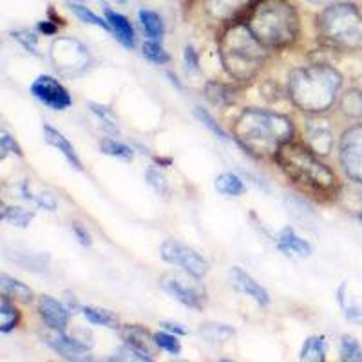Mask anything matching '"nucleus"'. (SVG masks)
<instances>
[{
    "mask_svg": "<svg viewBox=\"0 0 362 362\" xmlns=\"http://www.w3.org/2000/svg\"><path fill=\"white\" fill-rule=\"evenodd\" d=\"M292 136V119L267 109H247L234 124L235 141L255 158H276Z\"/></svg>",
    "mask_w": 362,
    "mask_h": 362,
    "instance_id": "f257e3e1",
    "label": "nucleus"
},
{
    "mask_svg": "<svg viewBox=\"0 0 362 362\" xmlns=\"http://www.w3.org/2000/svg\"><path fill=\"white\" fill-rule=\"evenodd\" d=\"M264 47L252 33L247 22H232L219 40V58L232 80L250 83L259 74L268 58Z\"/></svg>",
    "mask_w": 362,
    "mask_h": 362,
    "instance_id": "f03ea898",
    "label": "nucleus"
},
{
    "mask_svg": "<svg viewBox=\"0 0 362 362\" xmlns=\"http://www.w3.org/2000/svg\"><path fill=\"white\" fill-rule=\"evenodd\" d=\"M341 86L342 76L335 67L313 64L290 74L288 95L293 105L303 112L321 115L334 105Z\"/></svg>",
    "mask_w": 362,
    "mask_h": 362,
    "instance_id": "7ed1b4c3",
    "label": "nucleus"
},
{
    "mask_svg": "<svg viewBox=\"0 0 362 362\" xmlns=\"http://www.w3.org/2000/svg\"><path fill=\"white\" fill-rule=\"evenodd\" d=\"M245 22L268 49L286 47L299 35V15L290 0H255Z\"/></svg>",
    "mask_w": 362,
    "mask_h": 362,
    "instance_id": "20e7f679",
    "label": "nucleus"
},
{
    "mask_svg": "<svg viewBox=\"0 0 362 362\" xmlns=\"http://www.w3.org/2000/svg\"><path fill=\"white\" fill-rule=\"evenodd\" d=\"M276 161L290 181L306 192L315 194L317 198L332 196L337 189V176L319 161L310 147L288 141L279 148Z\"/></svg>",
    "mask_w": 362,
    "mask_h": 362,
    "instance_id": "39448f33",
    "label": "nucleus"
},
{
    "mask_svg": "<svg viewBox=\"0 0 362 362\" xmlns=\"http://www.w3.org/2000/svg\"><path fill=\"white\" fill-rule=\"evenodd\" d=\"M317 33L322 44L339 51L362 49V15L351 4L326 6L317 17Z\"/></svg>",
    "mask_w": 362,
    "mask_h": 362,
    "instance_id": "423d86ee",
    "label": "nucleus"
},
{
    "mask_svg": "<svg viewBox=\"0 0 362 362\" xmlns=\"http://www.w3.org/2000/svg\"><path fill=\"white\" fill-rule=\"evenodd\" d=\"M51 62L64 74H78L87 69L90 58L87 49L73 38H58L51 45Z\"/></svg>",
    "mask_w": 362,
    "mask_h": 362,
    "instance_id": "0eeeda50",
    "label": "nucleus"
},
{
    "mask_svg": "<svg viewBox=\"0 0 362 362\" xmlns=\"http://www.w3.org/2000/svg\"><path fill=\"white\" fill-rule=\"evenodd\" d=\"M161 257L167 263L183 268L189 276L196 277V279H202L209 274V261L203 255H199L194 248L177 243L174 239H167L161 245Z\"/></svg>",
    "mask_w": 362,
    "mask_h": 362,
    "instance_id": "6e6552de",
    "label": "nucleus"
},
{
    "mask_svg": "<svg viewBox=\"0 0 362 362\" xmlns=\"http://www.w3.org/2000/svg\"><path fill=\"white\" fill-rule=\"evenodd\" d=\"M339 160L346 176L362 183V125H355L341 136Z\"/></svg>",
    "mask_w": 362,
    "mask_h": 362,
    "instance_id": "1a4fd4ad",
    "label": "nucleus"
},
{
    "mask_svg": "<svg viewBox=\"0 0 362 362\" xmlns=\"http://www.w3.org/2000/svg\"><path fill=\"white\" fill-rule=\"evenodd\" d=\"M31 93L35 98L40 100L44 105L54 109V111H64L73 103L66 87L47 74H42L31 83Z\"/></svg>",
    "mask_w": 362,
    "mask_h": 362,
    "instance_id": "9d476101",
    "label": "nucleus"
},
{
    "mask_svg": "<svg viewBox=\"0 0 362 362\" xmlns=\"http://www.w3.org/2000/svg\"><path fill=\"white\" fill-rule=\"evenodd\" d=\"M187 281L177 279V277H165L161 281V286L170 297L180 300L181 305L189 306L192 310H203L205 306V292L198 290L194 284H185Z\"/></svg>",
    "mask_w": 362,
    "mask_h": 362,
    "instance_id": "9b49d317",
    "label": "nucleus"
},
{
    "mask_svg": "<svg viewBox=\"0 0 362 362\" xmlns=\"http://www.w3.org/2000/svg\"><path fill=\"white\" fill-rule=\"evenodd\" d=\"M306 138H308V147L315 154L328 156L334 148V132L329 129L328 122L322 118H312L306 124Z\"/></svg>",
    "mask_w": 362,
    "mask_h": 362,
    "instance_id": "f8f14e48",
    "label": "nucleus"
},
{
    "mask_svg": "<svg viewBox=\"0 0 362 362\" xmlns=\"http://www.w3.org/2000/svg\"><path fill=\"white\" fill-rule=\"evenodd\" d=\"M228 277H230V283L238 292L245 293L247 297H250L254 303H257L259 306H267L270 303V296H268L267 290L261 286L250 274L243 270V268L234 267L228 272Z\"/></svg>",
    "mask_w": 362,
    "mask_h": 362,
    "instance_id": "ddd939ff",
    "label": "nucleus"
},
{
    "mask_svg": "<svg viewBox=\"0 0 362 362\" xmlns=\"http://www.w3.org/2000/svg\"><path fill=\"white\" fill-rule=\"evenodd\" d=\"M255 0H205V11L219 22H235L243 11H248Z\"/></svg>",
    "mask_w": 362,
    "mask_h": 362,
    "instance_id": "4468645a",
    "label": "nucleus"
},
{
    "mask_svg": "<svg viewBox=\"0 0 362 362\" xmlns=\"http://www.w3.org/2000/svg\"><path fill=\"white\" fill-rule=\"evenodd\" d=\"M38 315L51 329H66L69 322V310L51 296H42L38 299Z\"/></svg>",
    "mask_w": 362,
    "mask_h": 362,
    "instance_id": "2eb2a0df",
    "label": "nucleus"
},
{
    "mask_svg": "<svg viewBox=\"0 0 362 362\" xmlns=\"http://www.w3.org/2000/svg\"><path fill=\"white\" fill-rule=\"evenodd\" d=\"M45 344L51 346L57 354H60L66 358H80L78 355L86 354L82 346L76 344L73 339L67 334H64V329H53V334H44Z\"/></svg>",
    "mask_w": 362,
    "mask_h": 362,
    "instance_id": "dca6fc26",
    "label": "nucleus"
},
{
    "mask_svg": "<svg viewBox=\"0 0 362 362\" xmlns=\"http://www.w3.org/2000/svg\"><path fill=\"white\" fill-rule=\"evenodd\" d=\"M44 138L45 141L49 145H53L54 148H58V153H62L64 158H66L67 161L71 163V167L76 170H82V161H80L78 154H76V151H74L73 145L69 144V140H67L66 136L62 134V132H58L57 129H53L51 125L45 124L44 125Z\"/></svg>",
    "mask_w": 362,
    "mask_h": 362,
    "instance_id": "f3484780",
    "label": "nucleus"
},
{
    "mask_svg": "<svg viewBox=\"0 0 362 362\" xmlns=\"http://www.w3.org/2000/svg\"><path fill=\"white\" fill-rule=\"evenodd\" d=\"M105 17H107V22L111 24V31L116 35L119 44L125 45L127 49H132L136 45V37L134 29H132L129 18H125L124 15H119V13L112 11V9H105Z\"/></svg>",
    "mask_w": 362,
    "mask_h": 362,
    "instance_id": "a211bd4d",
    "label": "nucleus"
},
{
    "mask_svg": "<svg viewBox=\"0 0 362 362\" xmlns=\"http://www.w3.org/2000/svg\"><path fill=\"white\" fill-rule=\"evenodd\" d=\"M281 250L288 255H297V257H310L312 255V247L306 239L299 238L293 232V228H284L277 239Z\"/></svg>",
    "mask_w": 362,
    "mask_h": 362,
    "instance_id": "6ab92c4d",
    "label": "nucleus"
},
{
    "mask_svg": "<svg viewBox=\"0 0 362 362\" xmlns=\"http://www.w3.org/2000/svg\"><path fill=\"white\" fill-rule=\"evenodd\" d=\"M124 339L131 348H134L136 351H140L144 357H147V361H153V354H151V337L147 329L140 328V326H125L124 328Z\"/></svg>",
    "mask_w": 362,
    "mask_h": 362,
    "instance_id": "aec40b11",
    "label": "nucleus"
},
{
    "mask_svg": "<svg viewBox=\"0 0 362 362\" xmlns=\"http://www.w3.org/2000/svg\"><path fill=\"white\" fill-rule=\"evenodd\" d=\"M0 288H2V296L9 297L13 300H21V303H29L33 299V292L29 286H25L21 281L13 279L8 274L0 276Z\"/></svg>",
    "mask_w": 362,
    "mask_h": 362,
    "instance_id": "412c9836",
    "label": "nucleus"
},
{
    "mask_svg": "<svg viewBox=\"0 0 362 362\" xmlns=\"http://www.w3.org/2000/svg\"><path fill=\"white\" fill-rule=\"evenodd\" d=\"M234 93L235 90L230 86L221 82H209L205 86V96L209 98V102L219 105V107H226V105L234 103Z\"/></svg>",
    "mask_w": 362,
    "mask_h": 362,
    "instance_id": "4be33fe9",
    "label": "nucleus"
},
{
    "mask_svg": "<svg viewBox=\"0 0 362 362\" xmlns=\"http://www.w3.org/2000/svg\"><path fill=\"white\" fill-rule=\"evenodd\" d=\"M138 18H140V24L144 28V31L147 33L148 38H153V40H160L165 33L163 28V21L160 18V15L151 9H141L138 13Z\"/></svg>",
    "mask_w": 362,
    "mask_h": 362,
    "instance_id": "5701e85b",
    "label": "nucleus"
},
{
    "mask_svg": "<svg viewBox=\"0 0 362 362\" xmlns=\"http://www.w3.org/2000/svg\"><path fill=\"white\" fill-rule=\"evenodd\" d=\"M326 358V341L325 337L313 335L305 341V346L300 350V361L322 362Z\"/></svg>",
    "mask_w": 362,
    "mask_h": 362,
    "instance_id": "b1692460",
    "label": "nucleus"
},
{
    "mask_svg": "<svg viewBox=\"0 0 362 362\" xmlns=\"http://www.w3.org/2000/svg\"><path fill=\"white\" fill-rule=\"evenodd\" d=\"M216 189H218V192L223 194V196H232V198L241 196V194L245 192V185L243 181H241V177H238L232 173L219 174L218 180H216Z\"/></svg>",
    "mask_w": 362,
    "mask_h": 362,
    "instance_id": "393cba45",
    "label": "nucleus"
},
{
    "mask_svg": "<svg viewBox=\"0 0 362 362\" xmlns=\"http://www.w3.org/2000/svg\"><path fill=\"white\" fill-rule=\"evenodd\" d=\"M82 313L90 325L107 326V328H118L119 325L118 317L112 312H109V310L96 308V306H86V308H82Z\"/></svg>",
    "mask_w": 362,
    "mask_h": 362,
    "instance_id": "a878e982",
    "label": "nucleus"
},
{
    "mask_svg": "<svg viewBox=\"0 0 362 362\" xmlns=\"http://www.w3.org/2000/svg\"><path fill=\"white\" fill-rule=\"evenodd\" d=\"M18 319H21V313L15 308V305L9 303V297H2L0 300V332L9 334L18 325Z\"/></svg>",
    "mask_w": 362,
    "mask_h": 362,
    "instance_id": "bb28decb",
    "label": "nucleus"
},
{
    "mask_svg": "<svg viewBox=\"0 0 362 362\" xmlns=\"http://www.w3.org/2000/svg\"><path fill=\"white\" fill-rule=\"evenodd\" d=\"M199 334L210 342H225L234 335V329L228 325H219V322H205L199 328Z\"/></svg>",
    "mask_w": 362,
    "mask_h": 362,
    "instance_id": "cd10ccee",
    "label": "nucleus"
},
{
    "mask_svg": "<svg viewBox=\"0 0 362 362\" xmlns=\"http://www.w3.org/2000/svg\"><path fill=\"white\" fill-rule=\"evenodd\" d=\"M341 109L351 118H362V93L357 89L348 90L341 100Z\"/></svg>",
    "mask_w": 362,
    "mask_h": 362,
    "instance_id": "c85d7f7f",
    "label": "nucleus"
},
{
    "mask_svg": "<svg viewBox=\"0 0 362 362\" xmlns=\"http://www.w3.org/2000/svg\"><path fill=\"white\" fill-rule=\"evenodd\" d=\"M33 218V212L18 209V206H4V210H2V219L11 223L13 226H18V228H25Z\"/></svg>",
    "mask_w": 362,
    "mask_h": 362,
    "instance_id": "c756f323",
    "label": "nucleus"
},
{
    "mask_svg": "<svg viewBox=\"0 0 362 362\" xmlns=\"http://www.w3.org/2000/svg\"><path fill=\"white\" fill-rule=\"evenodd\" d=\"M69 8H71V11H73L74 15L80 18V21L86 22V24L96 25V28H102V29H105V31H111V24H109L107 21L100 18L98 15L90 11V9L83 8V6H80V4H69Z\"/></svg>",
    "mask_w": 362,
    "mask_h": 362,
    "instance_id": "7c9ffc66",
    "label": "nucleus"
},
{
    "mask_svg": "<svg viewBox=\"0 0 362 362\" xmlns=\"http://www.w3.org/2000/svg\"><path fill=\"white\" fill-rule=\"evenodd\" d=\"M100 148H102L107 156L122 158V160H132V156H134V151H132L131 147H127L125 144H119V141L111 140V138H105V140L100 144Z\"/></svg>",
    "mask_w": 362,
    "mask_h": 362,
    "instance_id": "2f4dec72",
    "label": "nucleus"
},
{
    "mask_svg": "<svg viewBox=\"0 0 362 362\" xmlns=\"http://www.w3.org/2000/svg\"><path fill=\"white\" fill-rule=\"evenodd\" d=\"M341 358L348 362H358L362 361V350L358 346L357 339L351 335H344L341 341Z\"/></svg>",
    "mask_w": 362,
    "mask_h": 362,
    "instance_id": "473e14b6",
    "label": "nucleus"
},
{
    "mask_svg": "<svg viewBox=\"0 0 362 362\" xmlns=\"http://www.w3.org/2000/svg\"><path fill=\"white\" fill-rule=\"evenodd\" d=\"M194 115H196V118H198L199 122H202V124L205 125V127L209 129L210 132H212V134L218 136L219 140L228 141V134H226V132L223 131L221 125H219L218 122H216L214 116L210 115V112H206L205 109H202V107H196V109H194Z\"/></svg>",
    "mask_w": 362,
    "mask_h": 362,
    "instance_id": "72a5a7b5",
    "label": "nucleus"
},
{
    "mask_svg": "<svg viewBox=\"0 0 362 362\" xmlns=\"http://www.w3.org/2000/svg\"><path fill=\"white\" fill-rule=\"evenodd\" d=\"M154 344L170 355L181 354V344L177 341V335L170 334V332H160V334L154 335Z\"/></svg>",
    "mask_w": 362,
    "mask_h": 362,
    "instance_id": "f704fd0d",
    "label": "nucleus"
},
{
    "mask_svg": "<svg viewBox=\"0 0 362 362\" xmlns=\"http://www.w3.org/2000/svg\"><path fill=\"white\" fill-rule=\"evenodd\" d=\"M144 57L147 58V60H151L153 64H160V66H161V64H167L170 60V57L167 54V51H165L156 40L145 42V44H144Z\"/></svg>",
    "mask_w": 362,
    "mask_h": 362,
    "instance_id": "c9c22d12",
    "label": "nucleus"
},
{
    "mask_svg": "<svg viewBox=\"0 0 362 362\" xmlns=\"http://www.w3.org/2000/svg\"><path fill=\"white\" fill-rule=\"evenodd\" d=\"M11 35L15 40L21 42V44L24 45L25 49L31 51L33 54H37V37H35V33L28 31V29H15Z\"/></svg>",
    "mask_w": 362,
    "mask_h": 362,
    "instance_id": "e433bc0d",
    "label": "nucleus"
},
{
    "mask_svg": "<svg viewBox=\"0 0 362 362\" xmlns=\"http://www.w3.org/2000/svg\"><path fill=\"white\" fill-rule=\"evenodd\" d=\"M0 151H2V158H6L8 154L22 156V148L18 147V144L15 141V138H11V136H9L6 131L0 132Z\"/></svg>",
    "mask_w": 362,
    "mask_h": 362,
    "instance_id": "4c0bfd02",
    "label": "nucleus"
},
{
    "mask_svg": "<svg viewBox=\"0 0 362 362\" xmlns=\"http://www.w3.org/2000/svg\"><path fill=\"white\" fill-rule=\"evenodd\" d=\"M147 180H148V183H151V187H153L158 194H169V185H167V180H165V176L160 173V170H156V169L148 170Z\"/></svg>",
    "mask_w": 362,
    "mask_h": 362,
    "instance_id": "58836bf2",
    "label": "nucleus"
},
{
    "mask_svg": "<svg viewBox=\"0 0 362 362\" xmlns=\"http://www.w3.org/2000/svg\"><path fill=\"white\" fill-rule=\"evenodd\" d=\"M22 192H24L25 199H31V202L37 203L38 206H44L45 210H51V212H53V210L57 209V202H54V198L51 196V194L45 192V194H38V196H31V194L28 192V189H25V185Z\"/></svg>",
    "mask_w": 362,
    "mask_h": 362,
    "instance_id": "ea45409f",
    "label": "nucleus"
},
{
    "mask_svg": "<svg viewBox=\"0 0 362 362\" xmlns=\"http://www.w3.org/2000/svg\"><path fill=\"white\" fill-rule=\"evenodd\" d=\"M183 60H185V67L189 71H198L199 67V58L196 49H194L192 45H187L185 53H183Z\"/></svg>",
    "mask_w": 362,
    "mask_h": 362,
    "instance_id": "a19ab883",
    "label": "nucleus"
},
{
    "mask_svg": "<svg viewBox=\"0 0 362 362\" xmlns=\"http://www.w3.org/2000/svg\"><path fill=\"white\" fill-rule=\"evenodd\" d=\"M342 308H344V313L346 317L350 319L351 322H358V325H362V305H344L342 303Z\"/></svg>",
    "mask_w": 362,
    "mask_h": 362,
    "instance_id": "79ce46f5",
    "label": "nucleus"
},
{
    "mask_svg": "<svg viewBox=\"0 0 362 362\" xmlns=\"http://www.w3.org/2000/svg\"><path fill=\"white\" fill-rule=\"evenodd\" d=\"M73 232L76 234V238H78V241L83 245V247H90V235L87 234V230L80 225V223H74Z\"/></svg>",
    "mask_w": 362,
    "mask_h": 362,
    "instance_id": "37998d69",
    "label": "nucleus"
},
{
    "mask_svg": "<svg viewBox=\"0 0 362 362\" xmlns=\"http://www.w3.org/2000/svg\"><path fill=\"white\" fill-rule=\"evenodd\" d=\"M38 31H42L44 35H54L57 33V25H54V22L42 21L38 22Z\"/></svg>",
    "mask_w": 362,
    "mask_h": 362,
    "instance_id": "c03bdc74",
    "label": "nucleus"
},
{
    "mask_svg": "<svg viewBox=\"0 0 362 362\" xmlns=\"http://www.w3.org/2000/svg\"><path fill=\"white\" fill-rule=\"evenodd\" d=\"M161 326H163L167 332H170V334H176V335H185L187 329L181 328L180 325H174V322H161Z\"/></svg>",
    "mask_w": 362,
    "mask_h": 362,
    "instance_id": "a18cd8bd",
    "label": "nucleus"
},
{
    "mask_svg": "<svg viewBox=\"0 0 362 362\" xmlns=\"http://www.w3.org/2000/svg\"><path fill=\"white\" fill-rule=\"evenodd\" d=\"M308 2H312V4H315V6H332L334 4V0H308Z\"/></svg>",
    "mask_w": 362,
    "mask_h": 362,
    "instance_id": "49530a36",
    "label": "nucleus"
},
{
    "mask_svg": "<svg viewBox=\"0 0 362 362\" xmlns=\"http://www.w3.org/2000/svg\"><path fill=\"white\" fill-rule=\"evenodd\" d=\"M115 2H119V4H122V2H125V0H115Z\"/></svg>",
    "mask_w": 362,
    "mask_h": 362,
    "instance_id": "de8ad7c7",
    "label": "nucleus"
},
{
    "mask_svg": "<svg viewBox=\"0 0 362 362\" xmlns=\"http://www.w3.org/2000/svg\"><path fill=\"white\" fill-rule=\"evenodd\" d=\"M361 221H362V214H361Z\"/></svg>",
    "mask_w": 362,
    "mask_h": 362,
    "instance_id": "09e8293b",
    "label": "nucleus"
}]
</instances>
